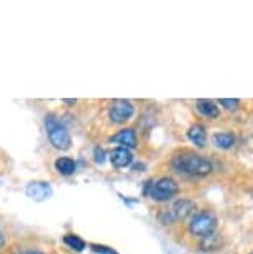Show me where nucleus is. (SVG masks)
Returning a JSON list of instances; mask_svg holds the SVG:
<instances>
[{
	"label": "nucleus",
	"instance_id": "obj_19",
	"mask_svg": "<svg viewBox=\"0 0 253 254\" xmlns=\"http://www.w3.org/2000/svg\"><path fill=\"white\" fill-rule=\"evenodd\" d=\"M3 244H5V236H3V234L0 233V249L3 248Z\"/></svg>",
	"mask_w": 253,
	"mask_h": 254
},
{
	"label": "nucleus",
	"instance_id": "obj_5",
	"mask_svg": "<svg viewBox=\"0 0 253 254\" xmlns=\"http://www.w3.org/2000/svg\"><path fill=\"white\" fill-rule=\"evenodd\" d=\"M178 183L173 180V178H160L154 181L150 185V190H149V196L154 201H159V203H165V201H170L173 196H176L178 193Z\"/></svg>",
	"mask_w": 253,
	"mask_h": 254
},
{
	"label": "nucleus",
	"instance_id": "obj_8",
	"mask_svg": "<svg viewBox=\"0 0 253 254\" xmlns=\"http://www.w3.org/2000/svg\"><path fill=\"white\" fill-rule=\"evenodd\" d=\"M110 143L112 145H117L118 148H127V150H130V148L137 146V135L132 128H123V130L110 136Z\"/></svg>",
	"mask_w": 253,
	"mask_h": 254
},
{
	"label": "nucleus",
	"instance_id": "obj_12",
	"mask_svg": "<svg viewBox=\"0 0 253 254\" xmlns=\"http://www.w3.org/2000/svg\"><path fill=\"white\" fill-rule=\"evenodd\" d=\"M197 110L200 115H203V117L207 118H218V115H220V110H218L217 103L212 102V100H203L200 98L197 100Z\"/></svg>",
	"mask_w": 253,
	"mask_h": 254
},
{
	"label": "nucleus",
	"instance_id": "obj_6",
	"mask_svg": "<svg viewBox=\"0 0 253 254\" xmlns=\"http://www.w3.org/2000/svg\"><path fill=\"white\" fill-rule=\"evenodd\" d=\"M133 113H135V108L128 100H113L108 108V118L115 125L127 123L128 120H132Z\"/></svg>",
	"mask_w": 253,
	"mask_h": 254
},
{
	"label": "nucleus",
	"instance_id": "obj_16",
	"mask_svg": "<svg viewBox=\"0 0 253 254\" xmlns=\"http://www.w3.org/2000/svg\"><path fill=\"white\" fill-rule=\"evenodd\" d=\"M90 249L97 254H117L115 249H112L108 246H102V244H90Z\"/></svg>",
	"mask_w": 253,
	"mask_h": 254
},
{
	"label": "nucleus",
	"instance_id": "obj_10",
	"mask_svg": "<svg viewBox=\"0 0 253 254\" xmlns=\"http://www.w3.org/2000/svg\"><path fill=\"white\" fill-rule=\"evenodd\" d=\"M187 136L197 148H205V145H207V131H205L203 125L200 123H195L188 128Z\"/></svg>",
	"mask_w": 253,
	"mask_h": 254
},
{
	"label": "nucleus",
	"instance_id": "obj_4",
	"mask_svg": "<svg viewBox=\"0 0 253 254\" xmlns=\"http://www.w3.org/2000/svg\"><path fill=\"white\" fill-rule=\"evenodd\" d=\"M193 211H195V203L192 199H178L169 209L162 211L159 218L164 224H171L175 221H182V219L192 216Z\"/></svg>",
	"mask_w": 253,
	"mask_h": 254
},
{
	"label": "nucleus",
	"instance_id": "obj_17",
	"mask_svg": "<svg viewBox=\"0 0 253 254\" xmlns=\"http://www.w3.org/2000/svg\"><path fill=\"white\" fill-rule=\"evenodd\" d=\"M218 103H220L222 107L227 108V110H237L238 105H240V100H237V98H222Z\"/></svg>",
	"mask_w": 253,
	"mask_h": 254
},
{
	"label": "nucleus",
	"instance_id": "obj_2",
	"mask_svg": "<svg viewBox=\"0 0 253 254\" xmlns=\"http://www.w3.org/2000/svg\"><path fill=\"white\" fill-rule=\"evenodd\" d=\"M45 130H47V136H49V141L52 143V146L60 151L69 150L72 145V136L65 125L62 123L55 115H47L45 117Z\"/></svg>",
	"mask_w": 253,
	"mask_h": 254
},
{
	"label": "nucleus",
	"instance_id": "obj_20",
	"mask_svg": "<svg viewBox=\"0 0 253 254\" xmlns=\"http://www.w3.org/2000/svg\"><path fill=\"white\" fill-rule=\"evenodd\" d=\"M23 254H45V253H40V251H28V253H23Z\"/></svg>",
	"mask_w": 253,
	"mask_h": 254
},
{
	"label": "nucleus",
	"instance_id": "obj_7",
	"mask_svg": "<svg viewBox=\"0 0 253 254\" xmlns=\"http://www.w3.org/2000/svg\"><path fill=\"white\" fill-rule=\"evenodd\" d=\"M25 194L30 199L44 201V199L50 198V196H52V186L47 183V181H32V183L27 185Z\"/></svg>",
	"mask_w": 253,
	"mask_h": 254
},
{
	"label": "nucleus",
	"instance_id": "obj_1",
	"mask_svg": "<svg viewBox=\"0 0 253 254\" xmlns=\"http://www.w3.org/2000/svg\"><path fill=\"white\" fill-rule=\"evenodd\" d=\"M171 166L176 173L188 175V176H207L213 171L212 161L202 155L190 151H182L171 160Z\"/></svg>",
	"mask_w": 253,
	"mask_h": 254
},
{
	"label": "nucleus",
	"instance_id": "obj_13",
	"mask_svg": "<svg viewBox=\"0 0 253 254\" xmlns=\"http://www.w3.org/2000/svg\"><path fill=\"white\" fill-rule=\"evenodd\" d=\"M235 135L233 133H228V131H222V133H217V135L213 136V143L217 148H220V150H230V148L235 145Z\"/></svg>",
	"mask_w": 253,
	"mask_h": 254
},
{
	"label": "nucleus",
	"instance_id": "obj_3",
	"mask_svg": "<svg viewBox=\"0 0 253 254\" xmlns=\"http://www.w3.org/2000/svg\"><path fill=\"white\" fill-rule=\"evenodd\" d=\"M215 228H217V218L215 214H212L210 211H202V213H197L195 216H192L188 224V229L193 236L198 238H208L212 236Z\"/></svg>",
	"mask_w": 253,
	"mask_h": 254
},
{
	"label": "nucleus",
	"instance_id": "obj_15",
	"mask_svg": "<svg viewBox=\"0 0 253 254\" xmlns=\"http://www.w3.org/2000/svg\"><path fill=\"white\" fill-rule=\"evenodd\" d=\"M220 244H222L220 238H218L217 234H212V236H208V238L203 239L202 249H203V251H215V249L220 248Z\"/></svg>",
	"mask_w": 253,
	"mask_h": 254
},
{
	"label": "nucleus",
	"instance_id": "obj_11",
	"mask_svg": "<svg viewBox=\"0 0 253 254\" xmlns=\"http://www.w3.org/2000/svg\"><path fill=\"white\" fill-rule=\"evenodd\" d=\"M55 170L57 173L64 175V176H72L77 171V163L75 160H72L69 156H62L55 160Z\"/></svg>",
	"mask_w": 253,
	"mask_h": 254
},
{
	"label": "nucleus",
	"instance_id": "obj_21",
	"mask_svg": "<svg viewBox=\"0 0 253 254\" xmlns=\"http://www.w3.org/2000/svg\"><path fill=\"white\" fill-rule=\"evenodd\" d=\"M250 254H253V251H252V253H250Z\"/></svg>",
	"mask_w": 253,
	"mask_h": 254
},
{
	"label": "nucleus",
	"instance_id": "obj_14",
	"mask_svg": "<svg viewBox=\"0 0 253 254\" xmlns=\"http://www.w3.org/2000/svg\"><path fill=\"white\" fill-rule=\"evenodd\" d=\"M64 243L69 246L70 249H74V251H84L85 249V241L82 238H79L77 234H65L64 236Z\"/></svg>",
	"mask_w": 253,
	"mask_h": 254
},
{
	"label": "nucleus",
	"instance_id": "obj_9",
	"mask_svg": "<svg viewBox=\"0 0 253 254\" xmlns=\"http://www.w3.org/2000/svg\"><path fill=\"white\" fill-rule=\"evenodd\" d=\"M110 163H112V166L113 168H127V166H130L132 165V161H133V155H132V151L130 150H127V148H115V150H112L110 155Z\"/></svg>",
	"mask_w": 253,
	"mask_h": 254
},
{
	"label": "nucleus",
	"instance_id": "obj_18",
	"mask_svg": "<svg viewBox=\"0 0 253 254\" xmlns=\"http://www.w3.org/2000/svg\"><path fill=\"white\" fill-rule=\"evenodd\" d=\"M93 155H95V163L97 165H103V161H105V151L102 150V148H95V151H93Z\"/></svg>",
	"mask_w": 253,
	"mask_h": 254
}]
</instances>
